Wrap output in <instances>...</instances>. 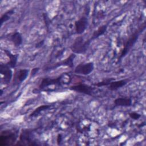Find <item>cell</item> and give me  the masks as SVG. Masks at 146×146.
I'll return each mask as SVG.
<instances>
[{
  "label": "cell",
  "instance_id": "6da1fadb",
  "mask_svg": "<svg viewBox=\"0 0 146 146\" xmlns=\"http://www.w3.org/2000/svg\"><path fill=\"white\" fill-rule=\"evenodd\" d=\"M90 40L84 42L82 36L76 38L70 47L72 51L75 54H84L86 52Z\"/></svg>",
  "mask_w": 146,
  "mask_h": 146
},
{
  "label": "cell",
  "instance_id": "7a4b0ae2",
  "mask_svg": "<svg viewBox=\"0 0 146 146\" xmlns=\"http://www.w3.org/2000/svg\"><path fill=\"white\" fill-rule=\"evenodd\" d=\"M145 28V25L141 28L140 29V30H137L136 31H135L129 38V39H128L127 42H126L125 44V46L121 53V55H120V58H123L127 54V52L129 51V50L131 48V47L134 45V44L136 43V42L137 41V39L139 37V35L140 34V33Z\"/></svg>",
  "mask_w": 146,
  "mask_h": 146
},
{
  "label": "cell",
  "instance_id": "3957f363",
  "mask_svg": "<svg viewBox=\"0 0 146 146\" xmlns=\"http://www.w3.org/2000/svg\"><path fill=\"white\" fill-rule=\"evenodd\" d=\"M94 70V63L88 62L85 64H79L75 68V72L78 74L88 75Z\"/></svg>",
  "mask_w": 146,
  "mask_h": 146
},
{
  "label": "cell",
  "instance_id": "277c9868",
  "mask_svg": "<svg viewBox=\"0 0 146 146\" xmlns=\"http://www.w3.org/2000/svg\"><path fill=\"white\" fill-rule=\"evenodd\" d=\"M70 89L73 91H75L80 93L84 94L86 95H91L94 90L93 87L84 84H79L76 86H71L70 88Z\"/></svg>",
  "mask_w": 146,
  "mask_h": 146
},
{
  "label": "cell",
  "instance_id": "5b68a950",
  "mask_svg": "<svg viewBox=\"0 0 146 146\" xmlns=\"http://www.w3.org/2000/svg\"><path fill=\"white\" fill-rule=\"evenodd\" d=\"M75 30L76 34H81L86 29L88 26V20L86 17H83L75 22Z\"/></svg>",
  "mask_w": 146,
  "mask_h": 146
},
{
  "label": "cell",
  "instance_id": "8992f818",
  "mask_svg": "<svg viewBox=\"0 0 146 146\" xmlns=\"http://www.w3.org/2000/svg\"><path fill=\"white\" fill-rule=\"evenodd\" d=\"M16 140V136L14 133L8 132L5 135L1 136V145H6L12 144L13 142Z\"/></svg>",
  "mask_w": 146,
  "mask_h": 146
},
{
  "label": "cell",
  "instance_id": "52a82bcc",
  "mask_svg": "<svg viewBox=\"0 0 146 146\" xmlns=\"http://www.w3.org/2000/svg\"><path fill=\"white\" fill-rule=\"evenodd\" d=\"M1 72L4 75L5 83L7 84L10 82L12 77V71L10 69V67L7 64L1 65Z\"/></svg>",
  "mask_w": 146,
  "mask_h": 146
},
{
  "label": "cell",
  "instance_id": "ba28073f",
  "mask_svg": "<svg viewBox=\"0 0 146 146\" xmlns=\"http://www.w3.org/2000/svg\"><path fill=\"white\" fill-rule=\"evenodd\" d=\"M61 76L58 77L56 79H51V78H44L41 82L40 84L39 85L40 88H43L47 86L52 85V84H60V79Z\"/></svg>",
  "mask_w": 146,
  "mask_h": 146
},
{
  "label": "cell",
  "instance_id": "9c48e42d",
  "mask_svg": "<svg viewBox=\"0 0 146 146\" xmlns=\"http://www.w3.org/2000/svg\"><path fill=\"white\" fill-rule=\"evenodd\" d=\"M20 141L22 142V144L26 145H36L32 141L30 133L28 130H23L20 135Z\"/></svg>",
  "mask_w": 146,
  "mask_h": 146
},
{
  "label": "cell",
  "instance_id": "30bf717a",
  "mask_svg": "<svg viewBox=\"0 0 146 146\" xmlns=\"http://www.w3.org/2000/svg\"><path fill=\"white\" fill-rule=\"evenodd\" d=\"M129 81V79H125L117 81H113L108 85V88L111 91L116 90L118 88L124 86Z\"/></svg>",
  "mask_w": 146,
  "mask_h": 146
},
{
  "label": "cell",
  "instance_id": "8fae6325",
  "mask_svg": "<svg viewBox=\"0 0 146 146\" xmlns=\"http://www.w3.org/2000/svg\"><path fill=\"white\" fill-rule=\"evenodd\" d=\"M116 106L122 107H129L132 105V100L129 98H118L114 101Z\"/></svg>",
  "mask_w": 146,
  "mask_h": 146
},
{
  "label": "cell",
  "instance_id": "7c38bea8",
  "mask_svg": "<svg viewBox=\"0 0 146 146\" xmlns=\"http://www.w3.org/2000/svg\"><path fill=\"white\" fill-rule=\"evenodd\" d=\"M4 51L6 54V55L10 58V61L6 64L10 67H11V68L15 67V66L16 65V63H17V61L18 55H14V54H11L9 51L6 50H5Z\"/></svg>",
  "mask_w": 146,
  "mask_h": 146
},
{
  "label": "cell",
  "instance_id": "4fadbf2b",
  "mask_svg": "<svg viewBox=\"0 0 146 146\" xmlns=\"http://www.w3.org/2000/svg\"><path fill=\"white\" fill-rule=\"evenodd\" d=\"M11 40L15 46H19L22 43V38L21 34L18 32L13 33L11 36Z\"/></svg>",
  "mask_w": 146,
  "mask_h": 146
},
{
  "label": "cell",
  "instance_id": "5bb4252c",
  "mask_svg": "<svg viewBox=\"0 0 146 146\" xmlns=\"http://www.w3.org/2000/svg\"><path fill=\"white\" fill-rule=\"evenodd\" d=\"M107 25H103V26H100V27H99V29L97 30H96L94 32L91 40L97 38L99 36H100V35H103L106 32V31L107 30Z\"/></svg>",
  "mask_w": 146,
  "mask_h": 146
},
{
  "label": "cell",
  "instance_id": "9a60e30c",
  "mask_svg": "<svg viewBox=\"0 0 146 146\" xmlns=\"http://www.w3.org/2000/svg\"><path fill=\"white\" fill-rule=\"evenodd\" d=\"M76 55L74 54H71L66 59H65L64 61H63L61 63V64L63 66H68L70 68H72L73 67V60L74 58H75Z\"/></svg>",
  "mask_w": 146,
  "mask_h": 146
},
{
  "label": "cell",
  "instance_id": "2e32d148",
  "mask_svg": "<svg viewBox=\"0 0 146 146\" xmlns=\"http://www.w3.org/2000/svg\"><path fill=\"white\" fill-rule=\"evenodd\" d=\"M51 106L50 105H43L36 108L30 115V117H35L38 115L40 112L48 109Z\"/></svg>",
  "mask_w": 146,
  "mask_h": 146
},
{
  "label": "cell",
  "instance_id": "e0dca14e",
  "mask_svg": "<svg viewBox=\"0 0 146 146\" xmlns=\"http://www.w3.org/2000/svg\"><path fill=\"white\" fill-rule=\"evenodd\" d=\"M28 73H29L28 70H26V69L20 70L17 75V78H18V80L20 82L24 81L26 79V78L28 75Z\"/></svg>",
  "mask_w": 146,
  "mask_h": 146
},
{
  "label": "cell",
  "instance_id": "ac0fdd59",
  "mask_svg": "<svg viewBox=\"0 0 146 146\" xmlns=\"http://www.w3.org/2000/svg\"><path fill=\"white\" fill-rule=\"evenodd\" d=\"M14 13V10H9V11L5 13L1 18V24L2 25L3 22L7 21V20H9L10 18V15Z\"/></svg>",
  "mask_w": 146,
  "mask_h": 146
},
{
  "label": "cell",
  "instance_id": "d6986e66",
  "mask_svg": "<svg viewBox=\"0 0 146 146\" xmlns=\"http://www.w3.org/2000/svg\"><path fill=\"white\" fill-rule=\"evenodd\" d=\"M114 79L113 78H109V79H106L105 80H103V81L99 82L98 83H95L94 85V86H96L98 87H100V86H108L111 82H112V80H113Z\"/></svg>",
  "mask_w": 146,
  "mask_h": 146
},
{
  "label": "cell",
  "instance_id": "ffe728a7",
  "mask_svg": "<svg viewBox=\"0 0 146 146\" xmlns=\"http://www.w3.org/2000/svg\"><path fill=\"white\" fill-rule=\"evenodd\" d=\"M129 116L131 118L135 119V120H137L138 119H139L141 116V115L136 112H131L129 114Z\"/></svg>",
  "mask_w": 146,
  "mask_h": 146
},
{
  "label": "cell",
  "instance_id": "44dd1931",
  "mask_svg": "<svg viewBox=\"0 0 146 146\" xmlns=\"http://www.w3.org/2000/svg\"><path fill=\"white\" fill-rule=\"evenodd\" d=\"M39 69V68L38 67L33 68V69L31 70V76H34L38 72Z\"/></svg>",
  "mask_w": 146,
  "mask_h": 146
},
{
  "label": "cell",
  "instance_id": "7402d4cb",
  "mask_svg": "<svg viewBox=\"0 0 146 146\" xmlns=\"http://www.w3.org/2000/svg\"><path fill=\"white\" fill-rule=\"evenodd\" d=\"M61 141H62V137H61V135L59 134V135H58V137H57V141H58V144H60Z\"/></svg>",
  "mask_w": 146,
  "mask_h": 146
},
{
  "label": "cell",
  "instance_id": "603a6c76",
  "mask_svg": "<svg viewBox=\"0 0 146 146\" xmlns=\"http://www.w3.org/2000/svg\"><path fill=\"white\" fill-rule=\"evenodd\" d=\"M43 43H44V41H43V40H42V42L40 41V42H39L38 44H36V47L38 48V47H39L42 46V45L43 44Z\"/></svg>",
  "mask_w": 146,
  "mask_h": 146
}]
</instances>
